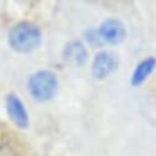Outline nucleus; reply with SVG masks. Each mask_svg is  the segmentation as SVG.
<instances>
[{"instance_id": "nucleus-2", "label": "nucleus", "mask_w": 156, "mask_h": 156, "mask_svg": "<svg viewBox=\"0 0 156 156\" xmlns=\"http://www.w3.org/2000/svg\"><path fill=\"white\" fill-rule=\"evenodd\" d=\"M58 79L51 70H38L33 73L27 81V89L31 97L37 102L52 100L58 91Z\"/></svg>"}, {"instance_id": "nucleus-4", "label": "nucleus", "mask_w": 156, "mask_h": 156, "mask_svg": "<svg viewBox=\"0 0 156 156\" xmlns=\"http://www.w3.org/2000/svg\"><path fill=\"white\" fill-rule=\"evenodd\" d=\"M98 32L103 42L108 44H119L124 41L127 36L126 27L118 19H107L102 21L98 27Z\"/></svg>"}, {"instance_id": "nucleus-9", "label": "nucleus", "mask_w": 156, "mask_h": 156, "mask_svg": "<svg viewBox=\"0 0 156 156\" xmlns=\"http://www.w3.org/2000/svg\"><path fill=\"white\" fill-rule=\"evenodd\" d=\"M0 156H19V152L10 141L0 140Z\"/></svg>"}, {"instance_id": "nucleus-5", "label": "nucleus", "mask_w": 156, "mask_h": 156, "mask_svg": "<svg viewBox=\"0 0 156 156\" xmlns=\"http://www.w3.org/2000/svg\"><path fill=\"white\" fill-rule=\"evenodd\" d=\"M5 105L8 115L12 123L20 129H26L30 126V117L21 98H19L15 94H9L6 96Z\"/></svg>"}, {"instance_id": "nucleus-8", "label": "nucleus", "mask_w": 156, "mask_h": 156, "mask_svg": "<svg viewBox=\"0 0 156 156\" xmlns=\"http://www.w3.org/2000/svg\"><path fill=\"white\" fill-rule=\"evenodd\" d=\"M85 40L91 47H101L105 44L98 28H89L87 31H85Z\"/></svg>"}, {"instance_id": "nucleus-1", "label": "nucleus", "mask_w": 156, "mask_h": 156, "mask_svg": "<svg viewBox=\"0 0 156 156\" xmlns=\"http://www.w3.org/2000/svg\"><path fill=\"white\" fill-rule=\"evenodd\" d=\"M9 46L17 53H30L40 47L42 42V31L32 22H20L15 25L8 37Z\"/></svg>"}, {"instance_id": "nucleus-3", "label": "nucleus", "mask_w": 156, "mask_h": 156, "mask_svg": "<svg viewBox=\"0 0 156 156\" xmlns=\"http://www.w3.org/2000/svg\"><path fill=\"white\" fill-rule=\"evenodd\" d=\"M118 57L111 52L102 51L95 55L91 64V71L95 79L103 80L118 69Z\"/></svg>"}, {"instance_id": "nucleus-6", "label": "nucleus", "mask_w": 156, "mask_h": 156, "mask_svg": "<svg viewBox=\"0 0 156 156\" xmlns=\"http://www.w3.org/2000/svg\"><path fill=\"white\" fill-rule=\"evenodd\" d=\"M63 57L65 62L80 66L87 60V49L81 41L73 40L65 44L63 49Z\"/></svg>"}, {"instance_id": "nucleus-7", "label": "nucleus", "mask_w": 156, "mask_h": 156, "mask_svg": "<svg viewBox=\"0 0 156 156\" xmlns=\"http://www.w3.org/2000/svg\"><path fill=\"white\" fill-rule=\"evenodd\" d=\"M156 68V59L154 57H149L144 60H141L136 68L134 69L132 77H130V84L133 86H139L141 85L147 77L149 75L155 70Z\"/></svg>"}]
</instances>
